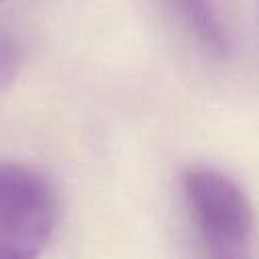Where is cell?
Listing matches in <instances>:
<instances>
[{
    "label": "cell",
    "instance_id": "4",
    "mask_svg": "<svg viewBox=\"0 0 259 259\" xmlns=\"http://www.w3.org/2000/svg\"><path fill=\"white\" fill-rule=\"evenodd\" d=\"M20 67V49L8 34H0V93L12 85Z\"/></svg>",
    "mask_w": 259,
    "mask_h": 259
},
{
    "label": "cell",
    "instance_id": "3",
    "mask_svg": "<svg viewBox=\"0 0 259 259\" xmlns=\"http://www.w3.org/2000/svg\"><path fill=\"white\" fill-rule=\"evenodd\" d=\"M192 40L212 57H229L235 49L233 32L217 0H164Z\"/></svg>",
    "mask_w": 259,
    "mask_h": 259
},
{
    "label": "cell",
    "instance_id": "2",
    "mask_svg": "<svg viewBox=\"0 0 259 259\" xmlns=\"http://www.w3.org/2000/svg\"><path fill=\"white\" fill-rule=\"evenodd\" d=\"M57 219L49 178L24 164H0V259H40Z\"/></svg>",
    "mask_w": 259,
    "mask_h": 259
},
{
    "label": "cell",
    "instance_id": "1",
    "mask_svg": "<svg viewBox=\"0 0 259 259\" xmlns=\"http://www.w3.org/2000/svg\"><path fill=\"white\" fill-rule=\"evenodd\" d=\"M182 196L204 259H255L253 210L233 178L192 166L182 174Z\"/></svg>",
    "mask_w": 259,
    "mask_h": 259
}]
</instances>
